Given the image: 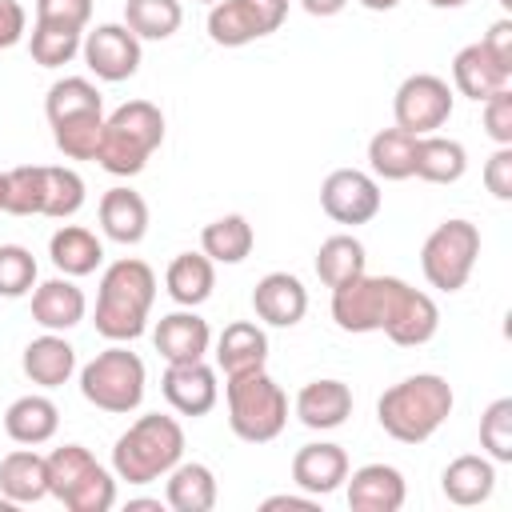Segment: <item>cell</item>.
Segmentation results:
<instances>
[{"mask_svg":"<svg viewBox=\"0 0 512 512\" xmlns=\"http://www.w3.org/2000/svg\"><path fill=\"white\" fill-rule=\"evenodd\" d=\"M184 460V428L176 416L144 412L112 444V472L128 484H152Z\"/></svg>","mask_w":512,"mask_h":512,"instance_id":"obj_3","label":"cell"},{"mask_svg":"<svg viewBox=\"0 0 512 512\" xmlns=\"http://www.w3.org/2000/svg\"><path fill=\"white\" fill-rule=\"evenodd\" d=\"M80 56L96 80L120 84V80L136 76L144 52H140V40L128 32V24H96V28H84Z\"/></svg>","mask_w":512,"mask_h":512,"instance_id":"obj_12","label":"cell"},{"mask_svg":"<svg viewBox=\"0 0 512 512\" xmlns=\"http://www.w3.org/2000/svg\"><path fill=\"white\" fill-rule=\"evenodd\" d=\"M484 188L496 200H512V144H496V152L484 164Z\"/></svg>","mask_w":512,"mask_h":512,"instance_id":"obj_46","label":"cell"},{"mask_svg":"<svg viewBox=\"0 0 512 512\" xmlns=\"http://www.w3.org/2000/svg\"><path fill=\"white\" fill-rule=\"evenodd\" d=\"M196 4H208V8H212V4H216V0H196Z\"/></svg>","mask_w":512,"mask_h":512,"instance_id":"obj_55","label":"cell"},{"mask_svg":"<svg viewBox=\"0 0 512 512\" xmlns=\"http://www.w3.org/2000/svg\"><path fill=\"white\" fill-rule=\"evenodd\" d=\"M348 476V452L332 440H316V444H304L296 448L292 456V484L308 496H328L344 484Z\"/></svg>","mask_w":512,"mask_h":512,"instance_id":"obj_16","label":"cell"},{"mask_svg":"<svg viewBox=\"0 0 512 512\" xmlns=\"http://www.w3.org/2000/svg\"><path fill=\"white\" fill-rule=\"evenodd\" d=\"M0 496L12 504H36L48 496V456L36 448H16L0 460Z\"/></svg>","mask_w":512,"mask_h":512,"instance_id":"obj_26","label":"cell"},{"mask_svg":"<svg viewBox=\"0 0 512 512\" xmlns=\"http://www.w3.org/2000/svg\"><path fill=\"white\" fill-rule=\"evenodd\" d=\"M36 288V256L20 244H0V296L16 300Z\"/></svg>","mask_w":512,"mask_h":512,"instance_id":"obj_43","label":"cell"},{"mask_svg":"<svg viewBox=\"0 0 512 512\" xmlns=\"http://www.w3.org/2000/svg\"><path fill=\"white\" fill-rule=\"evenodd\" d=\"M24 376L40 388H60L68 384V376L76 372V348L64 340V332H44L36 340L24 344Z\"/></svg>","mask_w":512,"mask_h":512,"instance_id":"obj_23","label":"cell"},{"mask_svg":"<svg viewBox=\"0 0 512 512\" xmlns=\"http://www.w3.org/2000/svg\"><path fill=\"white\" fill-rule=\"evenodd\" d=\"M480 116H484V132L496 140V144H512V92L500 88L492 92L488 100H480Z\"/></svg>","mask_w":512,"mask_h":512,"instance_id":"obj_45","label":"cell"},{"mask_svg":"<svg viewBox=\"0 0 512 512\" xmlns=\"http://www.w3.org/2000/svg\"><path fill=\"white\" fill-rule=\"evenodd\" d=\"M488 52H492V60L496 64H504L508 72H512V20L508 16H500L488 32H484V40H480Z\"/></svg>","mask_w":512,"mask_h":512,"instance_id":"obj_48","label":"cell"},{"mask_svg":"<svg viewBox=\"0 0 512 512\" xmlns=\"http://www.w3.org/2000/svg\"><path fill=\"white\" fill-rule=\"evenodd\" d=\"M512 72L504 64L492 60V52L484 44H464L456 56H452V92L468 96V100H488L492 92L508 88Z\"/></svg>","mask_w":512,"mask_h":512,"instance_id":"obj_21","label":"cell"},{"mask_svg":"<svg viewBox=\"0 0 512 512\" xmlns=\"http://www.w3.org/2000/svg\"><path fill=\"white\" fill-rule=\"evenodd\" d=\"M124 24L136 40H168L184 24L180 0H124Z\"/></svg>","mask_w":512,"mask_h":512,"instance_id":"obj_36","label":"cell"},{"mask_svg":"<svg viewBox=\"0 0 512 512\" xmlns=\"http://www.w3.org/2000/svg\"><path fill=\"white\" fill-rule=\"evenodd\" d=\"M56 428H60V408H56L48 396H40V392L16 396V400L4 408V432H8V440H16V444H28V448L48 444V440L56 436Z\"/></svg>","mask_w":512,"mask_h":512,"instance_id":"obj_25","label":"cell"},{"mask_svg":"<svg viewBox=\"0 0 512 512\" xmlns=\"http://www.w3.org/2000/svg\"><path fill=\"white\" fill-rule=\"evenodd\" d=\"M252 244H256V232H252V224H248L240 212L216 216V220L204 224V232H200V252H204L212 264H240V260H248Z\"/></svg>","mask_w":512,"mask_h":512,"instance_id":"obj_32","label":"cell"},{"mask_svg":"<svg viewBox=\"0 0 512 512\" xmlns=\"http://www.w3.org/2000/svg\"><path fill=\"white\" fill-rule=\"evenodd\" d=\"M248 8L256 12L264 36H272V32L284 24V16H288V0H248Z\"/></svg>","mask_w":512,"mask_h":512,"instance_id":"obj_49","label":"cell"},{"mask_svg":"<svg viewBox=\"0 0 512 512\" xmlns=\"http://www.w3.org/2000/svg\"><path fill=\"white\" fill-rule=\"evenodd\" d=\"M480 256V228L472 220H444L428 232L420 248V272L436 292H460Z\"/></svg>","mask_w":512,"mask_h":512,"instance_id":"obj_8","label":"cell"},{"mask_svg":"<svg viewBox=\"0 0 512 512\" xmlns=\"http://www.w3.org/2000/svg\"><path fill=\"white\" fill-rule=\"evenodd\" d=\"M440 488L456 508H472L484 504L496 488V464L488 456H456L444 472H440Z\"/></svg>","mask_w":512,"mask_h":512,"instance_id":"obj_30","label":"cell"},{"mask_svg":"<svg viewBox=\"0 0 512 512\" xmlns=\"http://www.w3.org/2000/svg\"><path fill=\"white\" fill-rule=\"evenodd\" d=\"M28 32V12L20 0H0V52L20 44Z\"/></svg>","mask_w":512,"mask_h":512,"instance_id":"obj_47","label":"cell"},{"mask_svg":"<svg viewBox=\"0 0 512 512\" xmlns=\"http://www.w3.org/2000/svg\"><path fill=\"white\" fill-rule=\"evenodd\" d=\"M40 208H44V164L8 168L4 212H12V216H40Z\"/></svg>","mask_w":512,"mask_h":512,"instance_id":"obj_42","label":"cell"},{"mask_svg":"<svg viewBox=\"0 0 512 512\" xmlns=\"http://www.w3.org/2000/svg\"><path fill=\"white\" fill-rule=\"evenodd\" d=\"M156 352L164 356V364H188V360H204L212 348V328L204 316H196V308H176L168 316H160L156 332H152Z\"/></svg>","mask_w":512,"mask_h":512,"instance_id":"obj_14","label":"cell"},{"mask_svg":"<svg viewBox=\"0 0 512 512\" xmlns=\"http://www.w3.org/2000/svg\"><path fill=\"white\" fill-rule=\"evenodd\" d=\"M164 144V112L152 100H128L112 116H104L96 164L112 176L144 172L148 156Z\"/></svg>","mask_w":512,"mask_h":512,"instance_id":"obj_4","label":"cell"},{"mask_svg":"<svg viewBox=\"0 0 512 512\" xmlns=\"http://www.w3.org/2000/svg\"><path fill=\"white\" fill-rule=\"evenodd\" d=\"M436 328H440L436 300L428 292L404 284V292H400V300H396V308H392V316L384 324V336L392 344H400V348H420V344H428L436 336Z\"/></svg>","mask_w":512,"mask_h":512,"instance_id":"obj_18","label":"cell"},{"mask_svg":"<svg viewBox=\"0 0 512 512\" xmlns=\"http://www.w3.org/2000/svg\"><path fill=\"white\" fill-rule=\"evenodd\" d=\"M416 160V136L404 128H380L368 140V168L380 180H408Z\"/></svg>","mask_w":512,"mask_h":512,"instance_id":"obj_33","label":"cell"},{"mask_svg":"<svg viewBox=\"0 0 512 512\" xmlns=\"http://www.w3.org/2000/svg\"><path fill=\"white\" fill-rule=\"evenodd\" d=\"M452 404H456V396L444 376L416 372V376H404L400 384L384 388V396L376 400V420L392 440L424 444L452 416Z\"/></svg>","mask_w":512,"mask_h":512,"instance_id":"obj_2","label":"cell"},{"mask_svg":"<svg viewBox=\"0 0 512 512\" xmlns=\"http://www.w3.org/2000/svg\"><path fill=\"white\" fill-rule=\"evenodd\" d=\"M224 400H228V428L248 444H268L288 424V396L264 368L228 376Z\"/></svg>","mask_w":512,"mask_h":512,"instance_id":"obj_5","label":"cell"},{"mask_svg":"<svg viewBox=\"0 0 512 512\" xmlns=\"http://www.w3.org/2000/svg\"><path fill=\"white\" fill-rule=\"evenodd\" d=\"M468 172V148L452 136L428 132L416 136V160H412V176L428 180V184H456Z\"/></svg>","mask_w":512,"mask_h":512,"instance_id":"obj_29","label":"cell"},{"mask_svg":"<svg viewBox=\"0 0 512 512\" xmlns=\"http://www.w3.org/2000/svg\"><path fill=\"white\" fill-rule=\"evenodd\" d=\"M96 216H100L104 236L116 244H140L148 236V204L132 188H108L100 196Z\"/></svg>","mask_w":512,"mask_h":512,"instance_id":"obj_27","label":"cell"},{"mask_svg":"<svg viewBox=\"0 0 512 512\" xmlns=\"http://www.w3.org/2000/svg\"><path fill=\"white\" fill-rule=\"evenodd\" d=\"M360 4H364L368 12H392V8L400 4V0H360Z\"/></svg>","mask_w":512,"mask_h":512,"instance_id":"obj_52","label":"cell"},{"mask_svg":"<svg viewBox=\"0 0 512 512\" xmlns=\"http://www.w3.org/2000/svg\"><path fill=\"white\" fill-rule=\"evenodd\" d=\"M164 288L180 308H200L216 288V264L204 252H180L164 272Z\"/></svg>","mask_w":512,"mask_h":512,"instance_id":"obj_31","label":"cell"},{"mask_svg":"<svg viewBox=\"0 0 512 512\" xmlns=\"http://www.w3.org/2000/svg\"><path fill=\"white\" fill-rule=\"evenodd\" d=\"M144 360L136 352H128L124 344H112L104 352H96L84 368H80V396L88 404H96L100 412L112 416H128L140 408L144 400Z\"/></svg>","mask_w":512,"mask_h":512,"instance_id":"obj_7","label":"cell"},{"mask_svg":"<svg viewBox=\"0 0 512 512\" xmlns=\"http://www.w3.org/2000/svg\"><path fill=\"white\" fill-rule=\"evenodd\" d=\"M88 20H92V0H36V24L84 32Z\"/></svg>","mask_w":512,"mask_h":512,"instance_id":"obj_44","label":"cell"},{"mask_svg":"<svg viewBox=\"0 0 512 512\" xmlns=\"http://www.w3.org/2000/svg\"><path fill=\"white\" fill-rule=\"evenodd\" d=\"M384 196H380V184L372 172H360V168H336L324 176L320 184V208L336 220V224H368L376 220Z\"/></svg>","mask_w":512,"mask_h":512,"instance_id":"obj_11","label":"cell"},{"mask_svg":"<svg viewBox=\"0 0 512 512\" xmlns=\"http://www.w3.org/2000/svg\"><path fill=\"white\" fill-rule=\"evenodd\" d=\"M208 36L220 48H244V44L260 40L264 28H260L256 12L248 8V0H216L208 8Z\"/></svg>","mask_w":512,"mask_h":512,"instance_id":"obj_35","label":"cell"},{"mask_svg":"<svg viewBox=\"0 0 512 512\" xmlns=\"http://www.w3.org/2000/svg\"><path fill=\"white\" fill-rule=\"evenodd\" d=\"M296 416L304 428L312 432H328V428H340L348 416H352V388L344 380H308L300 392H296Z\"/></svg>","mask_w":512,"mask_h":512,"instance_id":"obj_20","label":"cell"},{"mask_svg":"<svg viewBox=\"0 0 512 512\" xmlns=\"http://www.w3.org/2000/svg\"><path fill=\"white\" fill-rule=\"evenodd\" d=\"M360 272H368V256H364V244L352 236V232H336L320 244L316 252V276L336 288V284H348L356 280Z\"/></svg>","mask_w":512,"mask_h":512,"instance_id":"obj_34","label":"cell"},{"mask_svg":"<svg viewBox=\"0 0 512 512\" xmlns=\"http://www.w3.org/2000/svg\"><path fill=\"white\" fill-rule=\"evenodd\" d=\"M452 84L436 72H412L408 80H400L396 96H392V116H396V128L412 132V136H428L436 128L448 124L452 116Z\"/></svg>","mask_w":512,"mask_h":512,"instance_id":"obj_10","label":"cell"},{"mask_svg":"<svg viewBox=\"0 0 512 512\" xmlns=\"http://www.w3.org/2000/svg\"><path fill=\"white\" fill-rule=\"evenodd\" d=\"M48 496L68 512H108L116 504V476L84 444H60L48 452Z\"/></svg>","mask_w":512,"mask_h":512,"instance_id":"obj_6","label":"cell"},{"mask_svg":"<svg viewBox=\"0 0 512 512\" xmlns=\"http://www.w3.org/2000/svg\"><path fill=\"white\" fill-rule=\"evenodd\" d=\"M480 448L492 464H512V396H500L480 412Z\"/></svg>","mask_w":512,"mask_h":512,"instance_id":"obj_40","label":"cell"},{"mask_svg":"<svg viewBox=\"0 0 512 512\" xmlns=\"http://www.w3.org/2000/svg\"><path fill=\"white\" fill-rule=\"evenodd\" d=\"M152 304H156V272L136 256H120L100 276L92 324L104 340L128 344V340L144 336Z\"/></svg>","mask_w":512,"mask_h":512,"instance_id":"obj_1","label":"cell"},{"mask_svg":"<svg viewBox=\"0 0 512 512\" xmlns=\"http://www.w3.org/2000/svg\"><path fill=\"white\" fill-rule=\"evenodd\" d=\"M84 208V180L76 168H64V164H44V208L40 216H52V220H68Z\"/></svg>","mask_w":512,"mask_h":512,"instance_id":"obj_39","label":"cell"},{"mask_svg":"<svg viewBox=\"0 0 512 512\" xmlns=\"http://www.w3.org/2000/svg\"><path fill=\"white\" fill-rule=\"evenodd\" d=\"M348 480V508L352 512H400L408 484L404 472L392 464H364Z\"/></svg>","mask_w":512,"mask_h":512,"instance_id":"obj_17","label":"cell"},{"mask_svg":"<svg viewBox=\"0 0 512 512\" xmlns=\"http://www.w3.org/2000/svg\"><path fill=\"white\" fill-rule=\"evenodd\" d=\"M44 112H48V124L64 116H80V112H104V96L88 76H64L48 88Z\"/></svg>","mask_w":512,"mask_h":512,"instance_id":"obj_37","label":"cell"},{"mask_svg":"<svg viewBox=\"0 0 512 512\" xmlns=\"http://www.w3.org/2000/svg\"><path fill=\"white\" fill-rule=\"evenodd\" d=\"M48 256L56 264L60 276H92L100 264H104V244L92 228L84 224H60L48 240Z\"/></svg>","mask_w":512,"mask_h":512,"instance_id":"obj_24","label":"cell"},{"mask_svg":"<svg viewBox=\"0 0 512 512\" xmlns=\"http://www.w3.org/2000/svg\"><path fill=\"white\" fill-rule=\"evenodd\" d=\"M84 312H88V300L72 276H52L32 288V320L44 332H68L84 320Z\"/></svg>","mask_w":512,"mask_h":512,"instance_id":"obj_19","label":"cell"},{"mask_svg":"<svg viewBox=\"0 0 512 512\" xmlns=\"http://www.w3.org/2000/svg\"><path fill=\"white\" fill-rule=\"evenodd\" d=\"M216 476L208 464L200 460H180L172 472H168V484H164V504L172 512H212L216 508Z\"/></svg>","mask_w":512,"mask_h":512,"instance_id":"obj_28","label":"cell"},{"mask_svg":"<svg viewBox=\"0 0 512 512\" xmlns=\"http://www.w3.org/2000/svg\"><path fill=\"white\" fill-rule=\"evenodd\" d=\"M500 4H504V8H512V0H500Z\"/></svg>","mask_w":512,"mask_h":512,"instance_id":"obj_56","label":"cell"},{"mask_svg":"<svg viewBox=\"0 0 512 512\" xmlns=\"http://www.w3.org/2000/svg\"><path fill=\"white\" fill-rule=\"evenodd\" d=\"M268 360V336L256 320H232L220 336H216V368L228 376L240 372H256Z\"/></svg>","mask_w":512,"mask_h":512,"instance_id":"obj_22","label":"cell"},{"mask_svg":"<svg viewBox=\"0 0 512 512\" xmlns=\"http://www.w3.org/2000/svg\"><path fill=\"white\" fill-rule=\"evenodd\" d=\"M300 8H304L308 16H336V12L348 8V0H300Z\"/></svg>","mask_w":512,"mask_h":512,"instance_id":"obj_51","label":"cell"},{"mask_svg":"<svg viewBox=\"0 0 512 512\" xmlns=\"http://www.w3.org/2000/svg\"><path fill=\"white\" fill-rule=\"evenodd\" d=\"M160 392L164 400L180 412V416H208L220 400V384H216V368L204 360H188V364H168L160 376Z\"/></svg>","mask_w":512,"mask_h":512,"instance_id":"obj_13","label":"cell"},{"mask_svg":"<svg viewBox=\"0 0 512 512\" xmlns=\"http://www.w3.org/2000/svg\"><path fill=\"white\" fill-rule=\"evenodd\" d=\"M100 132H104V112H80V116L52 120V140L68 160H96Z\"/></svg>","mask_w":512,"mask_h":512,"instance_id":"obj_38","label":"cell"},{"mask_svg":"<svg viewBox=\"0 0 512 512\" xmlns=\"http://www.w3.org/2000/svg\"><path fill=\"white\" fill-rule=\"evenodd\" d=\"M428 4H432V8H464L468 0H428Z\"/></svg>","mask_w":512,"mask_h":512,"instance_id":"obj_53","label":"cell"},{"mask_svg":"<svg viewBox=\"0 0 512 512\" xmlns=\"http://www.w3.org/2000/svg\"><path fill=\"white\" fill-rule=\"evenodd\" d=\"M400 292H404L400 276H368V272H360L356 280L332 288V320H336V328L356 332V336L360 332H384Z\"/></svg>","mask_w":512,"mask_h":512,"instance_id":"obj_9","label":"cell"},{"mask_svg":"<svg viewBox=\"0 0 512 512\" xmlns=\"http://www.w3.org/2000/svg\"><path fill=\"white\" fill-rule=\"evenodd\" d=\"M252 312L272 328H292L308 312V288L292 272H268L252 288Z\"/></svg>","mask_w":512,"mask_h":512,"instance_id":"obj_15","label":"cell"},{"mask_svg":"<svg viewBox=\"0 0 512 512\" xmlns=\"http://www.w3.org/2000/svg\"><path fill=\"white\" fill-rule=\"evenodd\" d=\"M4 200H8V172H0V212H4Z\"/></svg>","mask_w":512,"mask_h":512,"instance_id":"obj_54","label":"cell"},{"mask_svg":"<svg viewBox=\"0 0 512 512\" xmlns=\"http://www.w3.org/2000/svg\"><path fill=\"white\" fill-rule=\"evenodd\" d=\"M80 40H84V32L56 28V24H32L28 52H32V60L40 68H60V64H68L80 52Z\"/></svg>","mask_w":512,"mask_h":512,"instance_id":"obj_41","label":"cell"},{"mask_svg":"<svg viewBox=\"0 0 512 512\" xmlns=\"http://www.w3.org/2000/svg\"><path fill=\"white\" fill-rule=\"evenodd\" d=\"M260 508H264V512H276V508H300V512H316V508H320V496H308V492H304V496H288V492H284V496H268Z\"/></svg>","mask_w":512,"mask_h":512,"instance_id":"obj_50","label":"cell"}]
</instances>
